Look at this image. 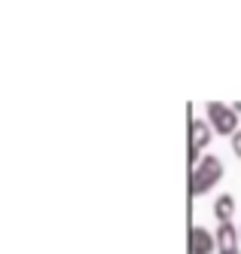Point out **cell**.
<instances>
[{
  "instance_id": "cell-1",
  "label": "cell",
  "mask_w": 241,
  "mask_h": 254,
  "mask_svg": "<svg viewBox=\"0 0 241 254\" xmlns=\"http://www.w3.org/2000/svg\"><path fill=\"white\" fill-rule=\"evenodd\" d=\"M220 178H223V162H220L214 153H208V156H201V159L195 162L193 178H190V190H193L195 196H201V193H208Z\"/></svg>"
},
{
  "instance_id": "cell-2",
  "label": "cell",
  "mask_w": 241,
  "mask_h": 254,
  "mask_svg": "<svg viewBox=\"0 0 241 254\" xmlns=\"http://www.w3.org/2000/svg\"><path fill=\"white\" fill-rule=\"evenodd\" d=\"M205 114H208L211 129H217L220 135H235V132H238V111H235L232 104L208 101V104H205Z\"/></svg>"
},
{
  "instance_id": "cell-3",
  "label": "cell",
  "mask_w": 241,
  "mask_h": 254,
  "mask_svg": "<svg viewBox=\"0 0 241 254\" xmlns=\"http://www.w3.org/2000/svg\"><path fill=\"white\" fill-rule=\"evenodd\" d=\"M211 141V123L208 120H193L190 123V156H193V166H195V156H198V147H205V144Z\"/></svg>"
},
{
  "instance_id": "cell-4",
  "label": "cell",
  "mask_w": 241,
  "mask_h": 254,
  "mask_svg": "<svg viewBox=\"0 0 241 254\" xmlns=\"http://www.w3.org/2000/svg\"><path fill=\"white\" fill-rule=\"evenodd\" d=\"M214 245H217V236L208 233L205 227H193L190 230V251L193 254H211Z\"/></svg>"
},
{
  "instance_id": "cell-5",
  "label": "cell",
  "mask_w": 241,
  "mask_h": 254,
  "mask_svg": "<svg viewBox=\"0 0 241 254\" xmlns=\"http://www.w3.org/2000/svg\"><path fill=\"white\" fill-rule=\"evenodd\" d=\"M217 248L220 251H235L238 248V230L232 227V221H223V224H220L217 227Z\"/></svg>"
},
{
  "instance_id": "cell-6",
  "label": "cell",
  "mask_w": 241,
  "mask_h": 254,
  "mask_svg": "<svg viewBox=\"0 0 241 254\" xmlns=\"http://www.w3.org/2000/svg\"><path fill=\"white\" fill-rule=\"evenodd\" d=\"M232 211H235V196L229 193H220L214 199V214H217V221L223 224V221H232Z\"/></svg>"
},
{
  "instance_id": "cell-7",
  "label": "cell",
  "mask_w": 241,
  "mask_h": 254,
  "mask_svg": "<svg viewBox=\"0 0 241 254\" xmlns=\"http://www.w3.org/2000/svg\"><path fill=\"white\" fill-rule=\"evenodd\" d=\"M232 150H235V153L241 156V129H238V132L232 135Z\"/></svg>"
},
{
  "instance_id": "cell-8",
  "label": "cell",
  "mask_w": 241,
  "mask_h": 254,
  "mask_svg": "<svg viewBox=\"0 0 241 254\" xmlns=\"http://www.w3.org/2000/svg\"><path fill=\"white\" fill-rule=\"evenodd\" d=\"M232 107H235V111H238V114H241V101H235V104H232Z\"/></svg>"
},
{
  "instance_id": "cell-9",
  "label": "cell",
  "mask_w": 241,
  "mask_h": 254,
  "mask_svg": "<svg viewBox=\"0 0 241 254\" xmlns=\"http://www.w3.org/2000/svg\"><path fill=\"white\" fill-rule=\"evenodd\" d=\"M238 242H241V227H238Z\"/></svg>"
}]
</instances>
